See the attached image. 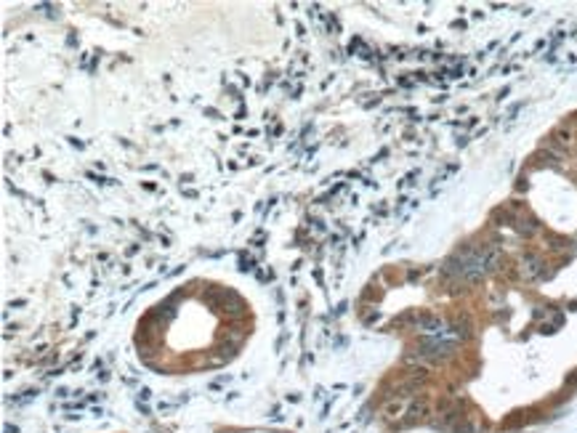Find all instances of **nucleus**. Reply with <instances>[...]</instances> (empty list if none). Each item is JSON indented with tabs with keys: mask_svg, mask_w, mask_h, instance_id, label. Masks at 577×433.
<instances>
[{
	"mask_svg": "<svg viewBox=\"0 0 577 433\" xmlns=\"http://www.w3.org/2000/svg\"><path fill=\"white\" fill-rule=\"evenodd\" d=\"M426 412H428V399L420 396V399H415L412 404L407 407V417H404V423H407V425H410V423H418Z\"/></svg>",
	"mask_w": 577,
	"mask_h": 433,
	"instance_id": "f257e3e1",
	"label": "nucleus"
},
{
	"mask_svg": "<svg viewBox=\"0 0 577 433\" xmlns=\"http://www.w3.org/2000/svg\"><path fill=\"white\" fill-rule=\"evenodd\" d=\"M521 271H524V276H527V279H537V276L543 274V263H540L537 258H527V260H524V269H521Z\"/></svg>",
	"mask_w": 577,
	"mask_h": 433,
	"instance_id": "7ed1b4c3",
	"label": "nucleus"
},
{
	"mask_svg": "<svg viewBox=\"0 0 577 433\" xmlns=\"http://www.w3.org/2000/svg\"><path fill=\"white\" fill-rule=\"evenodd\" d=\"M240 269H242V271H247V269H253V258H242V263H240Z\"/></svg>",
	"mask_w": 577,
	"mask_h": 433,
	"instance_id": "20e7f679",
	"label": "nucleus"
},
{
	"mask_svg": "<svg viewBox=\"0 0 577 433\" xmlns=\"http://www.w3.org/2000/svg\"><path fill=\"white\" fill-rule=\"evenodd\" d=\"M407 415V399H394L383 407V417L386 420H396V417Z\"/></svg>",
	"mask_w": 577,
	"mask_h": 433,
	"instance_id": "f03ea898",
	"label": "nucleus"
}]
</instances>
